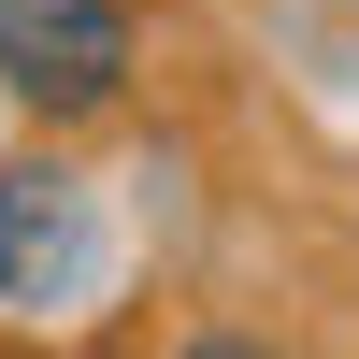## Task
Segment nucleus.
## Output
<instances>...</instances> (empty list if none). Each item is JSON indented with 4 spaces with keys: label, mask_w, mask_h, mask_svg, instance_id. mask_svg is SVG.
Segmentation results:
<instances>
[{
    "label": "nucleus",
    "mask_w": 359,
    "mask_h": 359,
    "mask_svg": "<svg viewBox=\"0 0 359 359\" xmlns=\"http://www.w3.org/2000/svg\"><path fill=\"white\" fill-rule=\"evenodd\" d=\"M0 86H15L43 130L130 101V0H0Z\"/></svg>",
    "instance_id": "1"
},
{
    "label": "nucleus",
    "mask_w": 359,
    "mask_h": 359,
    "mask_svg": "<svg viewBox=\"0 0 359 359\" xmlns=\"http://www.w3.org/2000/svg\"><path fill=\"white\" fill-rule=\"evenodd\" d=\"M101 287V201L72 158H0V302L72 316Z\"/></svg>",
    "instance_id": "2"
},
{
    "label": "nucleus",
    "mask_w": 359,
    "mask_h": 359,
    "mask_svg": "<svg viewBox=\"0 0 359 359\" xmlns=\"http://www.w3.org/2000/svg\"><path fill=\"white\" fill-rule=\"evenodd\" d=\"M172 359H273V345H259V331H187Z\"/></svg>",
    "instance_id": "3"
}]
</instances>
